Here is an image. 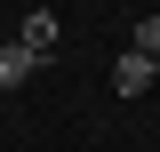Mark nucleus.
Here are the masks:
<instances>
[{
    "label": "nucleus",
    "mask_w": 160,
    "mask_h": 152,
    "mask_svg": "<svg viewBox=\"0 0 160 152\" xmlns=\"http://www.w3.org/2000/svg\"><path fill=\"white\" fill-rule=\"evenodd\" d=\"M152 80H160V72H152V56H144V48H120V64H112V88H120V96H144Z\"/></svg>",
    "instance_id": "nucleus-1"
},
{
    "label": "nucleus",
    "mask_w": 160,
    "mask_h": 152,
    "mask_svg": "<svg viewBox=\"0 0 160 152\" xmlns=\"http://www.w3.org/2000/svg\"><path fill=\"white\" fill-rule=\"evenodd\" d=\"M32 8H48V0H32Z\"/></svg>",
    "instance_id": "nucleus-5"
},
{
    "label": "nucleus",
    "mask_w": 160,
    "mask_h": 152,
    "mask_svg": "<svg viewBox=\"0 0 160 152\" xmlns=\"http://www.w3.org/2000/svg\"><path fill=\"white\" fill-rule=\"evenodd\" d=\"M32 48H16V40H8V48H0V88H24V80H32Z\"/></svg>",
    "instance_id": "nucleus-3"
},
{
    "label": "nucleus",
    "mask_w": 160,
    "mask_h": 152,
    "mask_svg": "<svg viewBox=\"0 0 160 152\" xmlns=\"http://www.w3.org/2000/svg\"><path fill=\"white\" fill-rule=\"evenodd\" d=\"M56 16H48V8H32V16H24V32H16V48H32V56H56Z\"/></svg>",
    "instance_id": "nucleus-2"
},
{
    "label": "nucleus",
    "mask_w": 160,
    "mask_h": 152,
    "mask_svg": "<svg viewBox=\"0 0 160 152\" xmlns=\"http://www.w3.org/2000/svg\"><path fill=\"white\" fill-rule=\"evenodd\" d=\"M128 48H144V56H160V16H136V32H128Z\"/></svg>",
    "instance_id": "nucleus-4"
}]
</instances>
